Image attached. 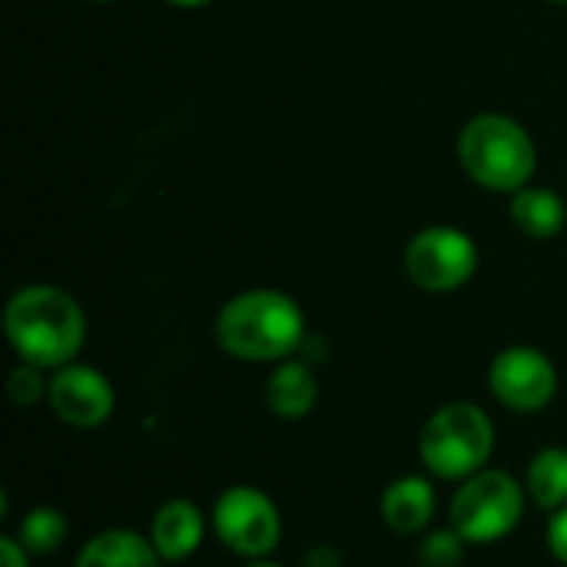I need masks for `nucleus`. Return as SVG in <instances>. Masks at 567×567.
<instances>
[{
  "mask_svg": "<svg viewBox=\"0 0 567 567\" xmlns=\"http://www.w3.org/2000/svg\"><path fill=\"white\" fill-rule=\"evenodd\" d=\"M3 329L20 362L40 369L70 365L86 342L80 302L56 286H23L3 309Z\"/></svg>",
  "mask_w": 567,
  "mask_h": 567,
  "instance_id": "f257e3e1",
  "label": "nucleus"
},
{
  "mask_svg": "<svg viewBox=\"0 0 567 567\" xmlns=\"http://www.w3.org/2000/svg\"><path fill=\"white\" fill-rule=\"evenodd\" d=\"M216 342L239 362H286L306 342V316L279 289H249L219 309Z\"/></svg>",
  "mask_w": 567,
  "mask_h": 567,
  "instance_id": "f03ea898",
  "label": "nucleus"
},
{
  "mask_svg": "<svg viewBox=\"0 0 567 567\" xmlns=\"http://www.w3.org/2000/svg\"><path fill=\"white\" fill-rule=\"evenodd\" d=\"M458 159L465 173L492 193H518L538 166L528 130L502 113H482L465 123L458 136Z\"/></svg>",
  "mask_w": 567,
  "mask_h": 567,
  "instance_id": "7ed1b4c3",
  "label": "nucleus"
},
{
  "mask_svg": "<svg viewBox=\"0 0 567 567\" xmlns=\"http://www.w3.org/2000/svg\"><path fill=\"white\" fill-rule=\"evenodd\" d=\"M495 452V425L485 409L472 402H449L422 429L419 458L445 482H465L478 475Z\"/></svg>",
  "mask_w": 567,
  "mask_h": 567,
  "instance_id": "20e7f679",
  "label": "nucleus"
},
{
  "mask_svg": "<svg viewBox=\"0 0 567 567\" xmlns=\"http://www.w3.org/2000/svg\"><path fill=\"white\" fill-rule=\"evenodd\" d=\"M525 505L528 488L515 475L502 468H482L478 475L462 482L452 498L449 518L468 545H495L522 525Z\"/></svg>",
  "mask_w": 567,
  "mask_h": 567,
  "instance_id": "39448f33",
  "label": "nucleus"
},
{
  "mask_svg": "<svg viewBox=\"0 0 567 567\" xmlns=\"http://www.w3.org/2000/svg\"><path fill=\"white\" fill-rule=\"evenodd\" d=\"M213 532L233 555L259 561L279 548L282 518L266 492L252 485H233L213 505Z\"/></svg>",
  "mask_w": 567,
  "mask_h": 567,
  "instance_id": "423d86ee",
  "label": "nucleus"
},
{
  "mask_svg": "<svg viewBox=\"0 0 567 567\" xmlns=\"http://www.w3.org/2000/svg\"><path fill=\"white\" fill-rule=\"evenodd\" d=\"M478 269V249L455 226H429L405 249V272L425 292H455Z\"/></svg>",
  "mask_w": 567,
  "mask_h": 567,
  "instance_id": "0eeeda50",
  "label": "nucleus"
},
{
  "mask_svg": "<svg viewBox=\"0 0 567 567\" xmlns=\"http://www.w3.org/2000/svg\"><path fill=\"white\" fill-rule=\"evenodd\" d=\"M492 395L518 415L542 412L558 395V369L535 346H512L492 359L488 369Z\"/></svg>",
  "mask_w": 567,
  "mask_h": 567,
  "instance_id": "6e6552de",
  "label": "nucleus"
},
{
  "mask_svg": "<svg viewBox=\"0 0 567 567\" xmlns=\"http://www.w3.org/2000/svg\"><path fill=\"white\" fill-rule=\"evenodd\" d=\"M47 402L60 422L73 429H100L113 415L116 395H113L110 379L100 369L70 362L53 372Z\"/></svg>",
  "mask_w": 567,
  "mask_h": 567,
  "instance_id": "1a4fd4ad",
  "label": "nucleus"
},
{
  "mask_svg": "<svg viewBox=\"0 0 567 567\" xmlns=\"http://www.w3.org/2000/svg\"><path fill=\"white\" fill-rule=\"evenodd\" d=\"M203 538H206V518L193 502L173 498L156 508L153 525H150V542L163 561H169V565L186 561L189 555H196Z\"/></svg>",
  "mask_w": 567,
  "mask_h": 567,
  "instance_id": "9d476101",
  "label": "nucleus"
},
{
  "mask_svg": "<svg viewBox=\"0 0 567 567\" xmlns=\"http://www.w3.org/2000/svg\"><path fill=\"white\" fill-rule=\"evenodd\" d=\"M316 402H319V379L309 362L286 359L272 369L266 382V405L276 419L299 422L316 409Z\"/></svg>",
  "mask_w": 567,
  "mask_h": 567,
  "instance_id": "9b49d317",
  "label": "nucleus"
},
{
  "mask_svg": "<svg viewBox=\"0 0 567 567\" xmlns=\"http://www.w3.org/2000/svg\"><path fill=\"white\" fill-rule=\"evenodd\" d=\"M435 518V488L422 475H405L382 492V522L395 535H422Z\"/></svg>",
  "mask_w": 567,
  "mask_h": 567,
  "instance_id": "f8f14e48",
  "label": "nucleus"
},
{
  "mask_svg": "<svg viewBox=\"0 0 567 567\" xmlns=\"http://www.w3.org/2000/svg\"><path fill=\"white\" fill-rule=\"evenodd\" d=\"M159 551L153 548L150 535H136L130 528H106L93 535L73 567H159Z\"/></svg>",
  "mask_w": 567,
  "mask_h": 567,
  "instance_id": "ddd939ff",
  "label": "nucleus"
},
{
  "mask_svg": "<svg viewBox=\"0 0 567 567\" xmlns=\"http://www.w3.org/2000/svg\"><path fill=\"white\" fill-rule=\"evenodd\" d=\"M512 219L518 233H525L528 239H555L565 229V199L551 189L525 186L512 199Z\"/></svg>",
  "mask_w": 567,
  "mask_h": 567,
  "instance_id": "4468645a",
  "label": "nucleus"
},
{
  "mask_svg": "<svg viewBox=\"0 0 567 567\" xmlns=\"http://www.w3.org/2000/svg\"><path fill=\"white\" fill-rule=\"evenodd\" d=\"M525 488L528 498L545 508V512H558L567 505V449H542L525 475Z\"/></svg>",
  "mask_w": 567,
  "mask_h": 567,
  "instance_id": "2eb2a0df",
  "label": "nucleus"
},
{
  "mask_svg": "<svg viewBox=\"0 0 567 567\" xmlns=\"http://www.w3.org/2000/svg\"><path fill=\"white\" fill-rule=\"evenodd\" d=\"M66 535H70V525H66L63 512L47 508V505L30 508L20 518V525H17V542L30 555H53V551H60L63 542H66Z\"/></svg>",
  "mask_w": 567,
  "mask_h": 567,
  "instance_id": "dca6fc26",
  "label": "nucleus"
},
{
  "mask_svg": "<svg viewBox=\"0 0 567 567\" xmlns=\"http://www.w3.org/2000/svg\"><path fill=\"white\" fill-rule=\"evenodd\" d=\"M465 538L455 528L429 532L419 545V565L422 567H458L465 558Z\"/></svg>",
  "mask_w": 567,
  "mask_h": 567,
  "instance_id": "f3484780",
  "label": "nucleus"
},
{
  "mask_svg": "<svg viewBox=\"0 0 567 567\" xmlns=\"http://www.w3.org/2000/svg\"><path fill=\"white\" fill-rule=\"evenodd\" d=\"M47 392H50V382L43 379V369H40V365L20 362V365L7 375V395H10V402L20 405V409L37 405Z\"/></svg>",
  "mask_w": 567,
  "mask_h": 567,
  "instance_id": "a211bd4d",
  "label": "nucleus"
},
{
  "mask_svg": "<svg viewBox=\"0 0 567 567\" xmlns=\"http://www.w3.org/2000/svg\"><path fill=\"white\" fill-rule=\"evenodd\" d=\"M545 538H548V551L567 567V505L558 508V512H551V522H548Z\"/></svg>",
  "mask_w": 567,
  "mask_h": 567,
  "instance_id": "6ab92c4d",
  "label": "nucleus"
},
{
  "mask_svg": "<svg viewBox=\"0 0 567 567\" xmlns=\"http://www.w3.org/2000/svg\"><path fill=\"white\" fill-rule=\"evenodd\" d=\"M0 565L3 567L30 565V551L17 542V535H3V538H0Z\"/></svg>",
  "mask_w": 567,
  "mask_h": 567,
  "instance_id": "aec40b11",
  "label": "nucleus"
},
{
  "mask_svg": "<svg viewBox=\"0 0 567 567\" xmlns=\"http://www.w3.org/2000/svg\"><path fill=\"white\" fill-rule=\"evenodd\" d=\"M302 567H342V555L332 545H316L306 558Z\"/></svg>",
  "mask_w": 567,
  "mask_h": 567,
  "instance_id": "412c9836",
  "label": "nucleus"
},
{
  "mask_svg": "<svg viewBox=\"0 0 567 567\" xmlns=\"http://www.w3.org/2000/svg\"><path fill=\"white\" fill-rule=\"evenodd\" d=\"M173 7H206L209 0H169Z\"/></svg>",
  "mask_w": 567,
  "mask_h": 567,
  "instance_id": "4be33fe9",
  "label": "nucleus"
},
{
  "mask_svg": "<svg viewBox=\"0 0 567 567\" xmlns=\"http://www.w3.org/2000/svg\"><path fill=\"white\" fill-rule=\"evenodd\" d=\"M246 567H282V565H276V561H266V558H259V561H252V565H246Z\"/></svg>",
  "mask_w": 567,
  "mask_h": 567,
  "instance_id": "5701e85b",
  "label": "nucleus"
},
{
  "mask_svg": "<svg viewBox=\"0 0 567 567\" xmlns=\"http://www.w3.org/2000/svg\"><path fill=\"white\" fill-rule=\"evenodd\" d=\"M548 3H558V7H567V0H548Z\"/></svg>",
  "mask_w": 567,
  "mask_h": 567,
  "instance_id": "b1692460",
  "label": "nucleus"
},
{
  "mask_svg": "<svg viewBox=\"0 0 567 567\" xmlns=\"http://www.w3.org/2000/svg\"><path fill=\"white\" fill-rule=\"evenodd\" d=\"M93 3H106V0H93Z\"/></svg>",
  "mask_w": 567,
  "mask_h": 567,
  "instance_id": "393cba45",
  "label": "nucleus"
}]
</instances>
